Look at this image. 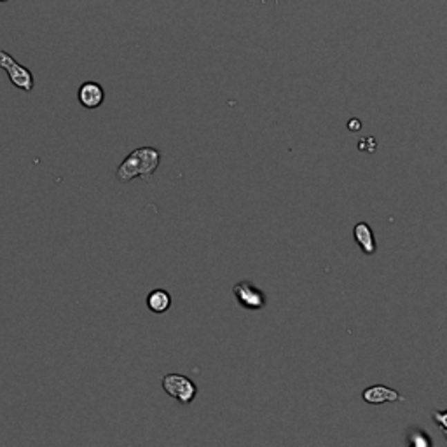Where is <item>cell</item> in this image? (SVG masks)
Instances as JSON below:
<instances>
[{
  "label": "cell",
  "mask_w": 447,
  "mask_h": 447,
  "mask_svg": "<svg viewBox=\"0 0 447 447\" xmlns=\"http://www.w3.org/2000/svg\"><path fill=\"white\" fill-rule=\"evenodd\" d=\"M233 294L238 304L248 311H259L267 304V297L264 290L255 287L250 280L238 281L233 287Z\"/></svg>",
  "instance_id": "4"
},
{
  "label": "cell",
  "mask_w": 447,
  "mask_h": 447,
  "mask_svg": "<svg viewBox=\"0 0 447 447\" xmlns=\"http://www.w3.org/2000/svg\"><path fill=\"white\" fill-rule=\"evenodd\" d=\"M0 68L8 74L9 81L12 82V86H16L21 91L30 93L35 86L34 74L28 70L26 67H23L21 63L16 61L9 53L0 51Z\"/></svg>",
  "instance_id": "3"
},
{
  "label": "cell",
  "mask_w": 447,
  "mask_h": 447,
  "mask_svg": "<svg viewBox=\"0 0 447 447\" xmlns=\"http://www.w3.org/2000/svg\"><path fill=\"white\" fill-rule=\"evenodd\" d=\"M409 440H410V444H412V446H416V447H428L430 444H432V442H430L428 437H426L423 432L412 433Z\"/></svg>",
  "instance_id": "9"
},
{
  "label": "cell",
  "mask_w": 447,
  "mask_h": 447,
  "mask_svg": "<svg viewBox=\"0 0 447 447\" xmlns=\"http://www.w3.org/2000/svg\"><path fill=\"white\" fill-rule=\"evenodd\" d=\"M161 386L168 397L178 400L182 406L193 403L198 395V386L193 379H189L184 374H167L161 381Z\"/></svg>",
  "instance_id": "2"
},
{
  "label": "cell",
  "mask_w": 447,
  "mask_h": 447,
  "mask_svg": "<svg viewBox=\"0 0 447 447\" xmlns=\"http://www.w3.org/2000/svg\"><path fill=\"white\" fill-rule=\"evenodd\" d=\"M145 303H147V307L152 313L163 314L171 307V296L164 289H155L149 294Z\"/></svg>",
  "instance_id": "8"
},
{
  "label": "cell",
  "mask_w": 447,
  "mask_h": 447,
  "mask_svg": "<svg viewBox=\"0 0 447 447\" xmlns=\"http://www.w3.org/2000/svg\"><path fill=\"white\" fill-rule=\"evenodd\" d=\"M353 236H355L356 243L362 248L363 254L372 255L376 251V240H374V233L369 227L367 222H359L353 229Z\"/></svg>",
  "instance_id": "7"
},
{
  "label": "cell",
  "mask_w": 447,
  "mask_h": 447,
  "mask_svg": "<svg viewBox=\"0 0 447 447\" xmlns=\"http://www.w3.org/2000/svg\"><path fill=\"white\" fill-rule=\"evenodd\" d=\"M362 399L365 400L367 403H393L403 400V397L400 395L397 390L388 388V386L374 385L363 390Z\"/></svg>",
  "instance_id": "6"
},
{
  "label": "cell",
  "mask_w": 447,
  "mask_h": 447,
  "mask_svg": "<svg viewBox=\"0 0 447 447\" xmlns=\"http://www.w3.org/2000/svg\"><path fill=\"white\" fill-rule=\"evenodd\" d=\"M348 128H350V130H353V131H359L360 130V122L356 121V119H353V121L348 122Z\"/></svg>",
  "instance_id": "11"
},
{
  "label": "cell",
  "mask_w": 447,
  "mask_h": 447,
  "mask_svg": "<svg viewBox=\"0 0 447 447\" xmlns=\"http://www.w3.org/2000/svg\"><path fill=\"white\" fill-rule=\"evenodd\" d=\"M161 164V151L155 147H140L131 151L126 155L124 161L119 164L115 177L122 184H128L133 178H142L144 182H149L152 175L158 171Z\"/></svg>",
  "instance_id": "1"
},
{
  "label": "cell",
  "mask_w": 447,
  "mask_h": 447,
  "mask_svg": "<svg viewBox=\"0 0 447 447\" xmlns=\"http://www.w3.org/2000/svg\"><path fill=\"white\" fill-rule=\"evenodd\" d=\"M444 437H446V439H447V430H444Z\"/></svg>",
  "instance_id": "12"
},
{
  "label": "cell",
  "mask_w": 447,
  "mask_h": 447,
  "mask_svg": "<svg viewBox=\"0 0 447 447\" xmlns=\"http://www.w3.org/2000/svg\"><path fill=\"white\" fill-rule=\"evenodd\" d=\"M0 2H8V0H0Z\"/></svg>",
  "instance_id": "13"
},
{
  "label": "cell",
  "mask_w": 447,
  "mask_h": 447,
  "mask_svg": "<svg viewBox=\"0 0 447 447\" xmlns=\"http://www.w3.org/2000/svg\"><path fill=\"white\" fill-rule=\"evenodd\" d=\"M432 418H433V421L440 426V428L447 430V410H433Z\"/></svg>",
  "instance_id": "10"
},
{
  "label": "cell",
  "mask_w": 447,
  "mask_h": 447,
  "mask_svg": "<svg viewBox=\"0 0 447 447\" xmlns=\"http://www.w3.org/2000/svg\"><path fill=\"white\" fill-rule=\"evenodd\" d=\"M77 98L82 107L93 111V108H98L104 104L105 91L98 82L88 81L84 84H81V88L77 91Z\"/></svg>",
  "instance_id": "5"
}]
</instances>
